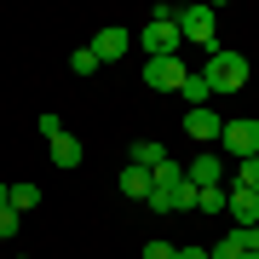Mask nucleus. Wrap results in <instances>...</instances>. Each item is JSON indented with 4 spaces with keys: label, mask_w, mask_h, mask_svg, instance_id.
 I'll use <instances>...</instances> for the list:
<instances>
[{
    "label": "nucleus",
    "mask_w": 259,
    "mask_h": 259,
    "mask_svg": "<svg viewBox=\"0 0 259 259\" xmlns=\"http://www.w3.org/2000/svg\"><path fill=\"white\" fill-rule=\"evenodd\" d=\"M139 52L144 58H179V6L150 12V23L139 29Z\"/></svg>",
    "instance_id": "nucleus-1"
},
{
    "label": "nucleus",
    "mask_w": 259,
    "mask_h": 259,
    "mask_svg": "<svg viewBox=\"0 0 259 259\" xmlns=\"http://www.w3.org/2000/svg\"><path fill=\"white\" fill-rule=\"evenodd\" d=\"M196 75L207 81V93H242V87H248V58L219 47V52H213V58H207V64L196 69Z\"/></svg>",
    "instance_id": "nucleus-2"
},
{
    "label": "nucleus",
    "mask_w": 259,
    "mask_h": 259,
    "mask_svg": "<svg viewBox=\"0 0 259 259\" xmlns=\"http://www.w3.org/2000/svg\"><path fill=\"white\" fill-rule=\"evenodd\" d=\"M179 40H196V47L219 52V12L213 6H185L179 12Z\"/></svg>",
    "instance_id": "nucleus-3"
},
{
    "label": "nucleus",
    "mask_w": 259,
    "mask_h": 259,
    "mask_svg": "<svg viewBox=\"0 0 259 259\" xmlns=\"http://www.w3.org/2000/svg\"><path fill=\"white\" fill-rule=\"evenodd\" d=\"M219 150H225V156H236V161L259 156V121H253V115L225 121V127H219Z\"/></svg>",
    "instance_id": "nucleus-4"
},
{
    "label": "nucleus",
    "mask_w": 259,
    "mask_h": 259,
    "mask_svg": "<svg viewBox=\"0 0 259 259\" xmlns=\"http://www.w3.org/2000/svg\"><path fill=\"white\" fill-rule=\"evenodd\" d=\"M139 75H144L150 93H179L185 75H190V64H185V58H150V64H139Z\"/></svg>",
    "instance_id": "nucleus-5"
},
{
    "label": "nucleus",
    "mask_w": 259,
    "mask_h": 259,
    "mask_svg": "<svg viewBox=\"0 0 259 259\" xmlns=\"http://www.w3.org/2000/svg\"><path fill=\"white\" fill-rule=\"evenodd\" d=\"M127 52H133V35L121 23H104L93 35V58H98V64H115V58H127Z\"/></svg>",
    "instance_id": "nucleus-6"
},
{
    "label": "nucleus",
    "mask_w": 259,
    "mask_h": 259,
    "mask_svg": "<svg viewBox=\"0 0 259 259\" xmlns=\"http://www.w3.org/2000/svg\"><path fill=\"white\" fill-rule=\"evenodd\" d=\"M219 127H225L219 110H185V133L196 144H219Z\"/></svg>",
    "instance_id": "nucleus-7"
},
{
    "label": "nucleus",
    "mask_w": 259,
    "mask_h": 259,
    "mask_svg": "<svg viewBox=\"0 0 259 259\" xmlns=\"http://www.w3.org/2000/svg\"><path fill=\"white\" fill-rule=\"evenodd\" d=\"M185 179H190L196 190L225 185V156H196V161H185Z\"/></svg>",
    "instance_id": "nucleus-8"
},
{
    "label": "nucleus",
    "mask_w": 259,
    "mask_h": 259,
    "mask_svg": "<svg viewBox=\"0 0 259 259\" xmlns=\"http://www.w3.org/2000/svg\"><path fill=\"white\" fill-rule=\"evenodd\" d=\"M225 213H231V225H259V190L231 185V202H225Z\"/></svg>",
    "instance_id": "nucleus-9"
},
{
    "label": "nucleus",
    "mask_w": 259,
    "mask_h": 259,
    "mask_svg": "<svg viewBox=\"0 0 259 259\" xmlns=\"http://www.w3.org/2000/svg\"><path fill=\"white\" fill-rule=\"evenodd\" d=\"M47 156H52V167H81V139L75 133H58L47 144Z\"/></svg>",
    "instance_id": "nucleus-10"
},
{
    "label": "nucleus",
    "mask_w": 259,
    "mask_h": 259,
    "mask_svg": "<svg viewBox=\"0 0 259 259\" xmlns=\"http://www.w3.org/2000/svg\"><path fill=\"white\" fill-rule=\"evenodd\" d=\"M121 196H133V202H150V173H144V167H121Z\"/></svg>",
    "instance_id": "nucleus-11"
},
{
    "label": "nucleus",
    "mask_w": 259,
    "mask_h": 259,
    "mask_svg": "<svg viewBox=\"0 0 259 259\" xmlns=\"http://www.w3.org/2000/svg\"><path fill=\"white\" fill-rule=\"evenodd\" d=\"M161 161H167V144H156V139H139V144H133V167L150 173V167H161Z\"/></svg>",
    "instance_id": "nucleus-12"
},
{
    "label": "nucleus",
    "mask_w": 259,
    "mask_h": 259,
    "mask_svg": "<svg viewBox=\"0 0 259 259\" xmlns=\"http://www.w3.org/2000/svg\"><path fill=\"white\" fill-rule=\"evenodd\" d=\"M6 207H12V213L23 219L29 207H40V190H35V185H12V190H6Z\"/></svg>",
    "instance_id": "nucleus-13"
},
{
    "label": "nucleus",
    "mask_w": 259,
    "mask_h": 259,
    "mask_svg": "<svg viewBox=\"0 0 259 259\" xmlns=\"http://www.w3.org/2000/svg\"><path fill=\"white\" fill-rule=\"evenodd\" d=\"M179 93H185V104H190V110H207V98H213V93H207V81H202L196 69L185 75V87H179Z\"/></svg>",
    "instance_id": "nucleus-14"
},
{
    "label": "nucleus",
    "mask_w": 259,
    "mask_h": 259,
    "mask_svg": "<svg viewBox=\"0 0 259 259\" xmlns=\"http://www.w3.org/2000/svg\"><path fill=\"white\" fill-rule=\"evenodd\" d=\"M225 202H231V190H225V185H207V190H196V207H202V213H225Z\"/></svg>",
    "instance_id": "nucleus-15"
},
{
    "label": "nucleus",
    "mask_w": 259,
    "mask_h": 259,
    "mask_svg": "<svg viewBox=\"0 0 259 259\" xmlns=\"http://www.w3.org/2000/svg\"><path fill=\"white\" fill-rule=\"evenodd\" d=\"M236 185H242V190H259V156L236 161Z\"/></svg>",
    "instance_id": "nucleus-16"
},
{
    "label": "nucleus",
    "mask_w": 259,
    "mask_h": 259,
    "mask_svg": "<svg viewBox=\"0 0 259 259\" xmlns=\"http://www.w3.org/2000/svg\"><path fill=\"white\" fill-rule=\"evenodd\" d=\"M69 69H75V75H93V69H98V58H93V47H81V52H69Z\"/></svg>",
    "instance_id": "nucleus-17"
},
{
    "label": "nucleus",
    "mask_w": 259,
    "mask_h": 259,
    "mask_svg": "<svg viewBox=\"0 0 259 259\" xmlns=\"http://www.w3.org/2000/svg\"><path fill=\"white\" fill-rule=\"evenodd\" d=\"M18 225H23L18 213H12V207H0V242H12V236H18Z\"/></svg>",
    "instance_id": "nucleus-18"
},
{
    "label": "nucleus",
    "mask_w": 259,
    "mask_h": 259,
    "mask_svg": "<svg viewBox=\"0 0 259 259\" xmlns=\"http://www.w3.org/2000/svg\"><path fill=\"white\" fill-rule=\"evenodd\" d=\"M179 242H144V259H173Z\"/></svg>",
    "instance_id": "nucleus-19"
},
{
    "label": "nucleus",
    "mask_w": 259,
    "mask_h": 259,
    "mask_svg": "<svg viewBox=\"0 0 259 259\" xmlns=\"http://www.w3.org/2000/svg\"><path fill=\"white\" fill-rule=\"evenodd\" d=\"M58 133H64V121H58V115L47 110V115H40V139H47V144H52V139H58Z\"/></svg>",
    "instance_id": "nucleus-20"
},
{
    "label": "nucleus",
    "mask_w": 259,
    "mask_h": 259,
    "mask_svg": "<svg viewBox=\"0 0 259 259\" xmlns=\"http://www.w3.org/2000/svg\"><path fill=\"white\" fill-rule=\"evenodd\" d=\"M173 207H196V185L185 179V185H179V196H173Z\"/></svg>",
    "instance_id": "nucleus-21"
},
{
    "label": "nucleus",
    "mask_w": 259,
    "mask_h": 259,
    "mask_svg": "<svg viewBox=\"0 0 259 259\" xmlns=\"http://www.w3.org/2000/svg\"><path fill=\"white\" fill-rule=\"evenodd\" d=\"M173 259H207V248H179Z\"/></svg>",
    "instance_id": "nucleus-22"
},
{
    "label": "nucleus",
    "mask_w": 259,
    "mask_h": 259,
    "mask_svg": "<svg viewBox=\"0 0 259 259\" xmlns=\"http://www.w3.org/2000/svg\"><path fill=\"white\" fill-rule=\"evenodd\" d=\"M12 259H29V253H12Z\"/></svg>",
    "instance_id": "nucleus-23"
},
{
    "label": "nucleus",
    "mask_w": 259,
    "mask_h": 259,
    "mask_svg": "<svg viewBox=\"0 0 259 259\" xmlns=\"http://www.w3.org/2000/svg\"><path fill=\"white\" fill-rule=\"evenodd\" d=\"M242 259H259V253H242Z\"/></svg>",
    "instance_id": "nucleus-24"
}]
</instances>
